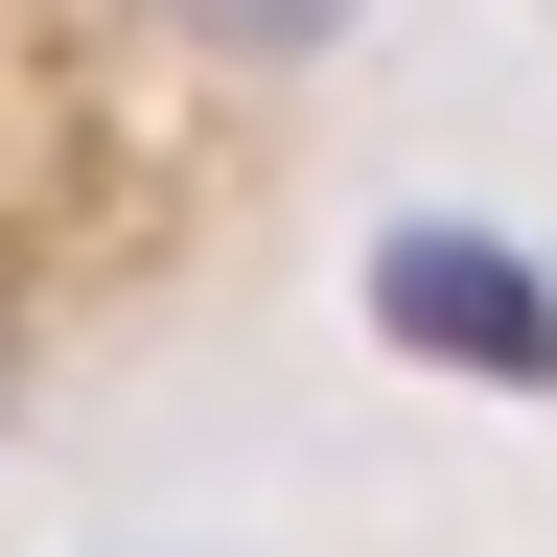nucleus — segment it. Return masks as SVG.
Here are the masks:
<instances>
[{
    "instance_id": "1",
    "label": "nucleus",
    "mask_w": 557,
    "mask_h": 557,
    "mask_svg": "<svg viewBox=\"0 0 557 557\" xmlns=\"http://www.w3.org/2000/svg\"><path fill=\"white\" fill-rule=\"evenodd\" d=\"M372 348H418L465 395H557V278L511 233H465V209H395L372 233Z\"/></svg>"
},
{
    "instance_id": "2",
    "label": "nucleus",
    "mask_w": 557,
    "mask_h": 557,
    "mask_svg": "<svg viewBox=\"0 0 557 557\" xmlns=\"http://www.w3.org/2000/svg\"><path fill=\"white\" fill-rule=\"evenodd\" d=\"M209 24H233V47H325L348 0H209Z\"/></svg>"
}]
</instances>
